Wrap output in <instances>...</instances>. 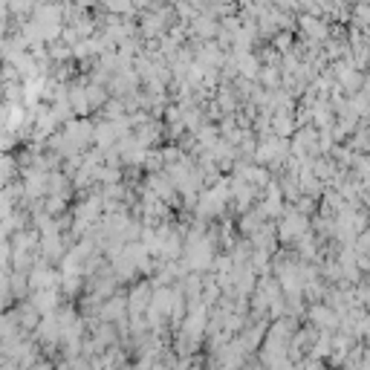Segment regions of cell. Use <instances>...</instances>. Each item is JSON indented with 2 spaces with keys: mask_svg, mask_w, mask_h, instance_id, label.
<instances>
[{
  "mask_svg": "<svg viewBox=\"0 0 370 370\" xmlns=\"http://www.w3.org/2000/svg\"><path fill=\"white\" fill-rule=\"evenodd\" d=\"M104 3H108V9H116V12H125V9H130L127 0H104Z\"/></svg>",
  "mask_w": 370,
  "mask_h": 370,
  "instance_id": "cell-1",
  "label": "cell"
},
{
  "mask_svg": "<svg viewBox=\"0 0 370 370\" xmlns=\"http://www.w3.org/2000/svg\"><path fill=\"white\" fill-rule=\"evenodd\" d=\"M136 3H148V0H136Z\"/></svg>",
  "mask_w": 370,
  "mask_h": 370,
  "instance_id": "cell-2",
  "label": "cell"
}]
</instances>
